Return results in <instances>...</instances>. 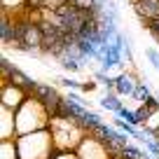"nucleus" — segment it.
Wrapping results in <instances>:
<instances>
[{
    "label": "nucleus",
    "instance_id": "15",
    "mask_svg": "<svg viewBox=\"0 0 159 159\" xmlns=\"http://www.w3.org/2000/svg\"><path fill=\"white\" fill-rule=\"evenodd\" d=\"M157 98H159V96H157Z\"/></svg>",
    "mask_w": 159,
    "mask_h": 159
},
{
    "label": "nucleus",
    "instance_id": "9",
    "mask_svg": "<svg viewBox=\"0 0 159 159\" xmlns=\"http://www.w3.org/2000/svg\"><path fill=\"white\" fill-rule=\"evenodd\" d=\"M117 117L126 119L129 124H138V122H136V112H129V110H126V108H122V110H119V112H117Z\"/></svg>",
    "mask_w": 159,
    "mask_h": 159
},
{
    "label": "nucleus",
    "instance_id": "8",
    "mask_svg": "<svg viewBox=\"0 0 159 159\" xmlns=\"http://www.w3.org/2000/svg\"><path fill=\"white\" fill-rule=\"evenodd\" d=\"M115 126H119V129L124 131V134H129V136H138V131L134 129V124H129V122H126V119H119V117H115Z\"/></svg>",
    "mask_w": 159,
    "mask_h": 159
},
{
    "label": "nucleus",
    "instance_id": "6",
    "mask_svg": "<svg viewBox=\"0 0 159 159\" xmlns=\"http://www.w3.org/2000/svg\"><path fill=\"white\" fill-rule=\"evenodd\" d=\"M68 5H73V7H77V10H87V12H91V10H96L98 7V2L96 0H66Z\"/></svg>",
    "mask_w": 159,
    "mask_h": 159
},
{
    "label": "nucleus",
    "instance_id": "11",
    "mask_svg": "<svg viewBox=\"0 0 159 159\" xmlns=\"http://www.w3.org/2000/svg\"><path fill=\"white\" fill-rule=\"evenodd\" d=\"M145 54H148V59H150V63H152V66H154V68H157V70H159V52H157V49H148V52H145Z\"/></svg>",
    "mask_w": 159,
    "mask_h": 159
},
{
    "label": "nucleus",
    "instance_id": "2",
    "mask_svg": "<svg viewBox=\"0 0 159 159\" xmlns=\"http://www.w3.org/2000/svg\"><path fill=\"white\" fill-rule=\"evenodd\" d=\"M7 84H10V87H16V89H21V91H28V94L33 96V91H35V87H38V82H33L30 77H26L21 70L12 68L10 73H7Z\"/></svg>",
    "mask_w": 159,
    "mask_h": 159
},
{
    "label": "nucleus",
    "instance_id": "1",
    "mask_svg": "<svg viewBox=\"0 0 159 159\" xmlns=\"http://www.w3.org/2000/svg\"><path fill=\"white\" fill-rule=\"evenodd\" d=\"M33 96H38V103H42V110H47L49 115L56 112V108H59L61 103V96L56 94V89H52L49 84H38L33 91Z\"/></svg>",
    "mask_w": 159,
    "mask_h": 159
},
{
    "label": "nucleus",
    "instance_id": "12",
    "mask_svg": "<svg viewBox=\"0 0 159 159\" xmlns=\"http://www.w3.org/2000/svg\"><path fill=\"white\" fill-rule=\"evenodd\" d=\"M61 84L70 87V89H82V82H75V80H68V77H61Z\"/></svg>",
    "mask_w": 159,
    "mask_h": 159
},
{
    "label": "nucleus",
    "instance_id": "13",
    "mask_svg": "<svg viewBox=\"0 0 159 159\" xmlns=\"http://www.w3.org/2000/svg\"><path fill=\"white\" fill-rule=\"evenodd\" d=\"M96 89V82H82V91H94Z\"/></svg>",
    "mask_w": 159,
    "mask_h": 159
},
{
    "label": "nucleus",
    "instance_id": "14",
    "mask_svg": "<svg viewBox=\"0 0 159 159\" xmlns=\"http://www.w3.org/2000/svg\"><path fill=\"white\" fill-rule=\"evenodd\" d=\"M152 138H154V140H159V126H157V129H154V134H152Z\"/></svg>",
    "mask_w": 159,
    "mask_h": 159
},
{
    "label": "nucleus",
    "instance_id": "3",
    "mask_svg": "<svg viewBox=\"0 0 159 159\" xmlns=\"http://www.w3.org/2000/svg\"><path fill=\"white\" fill-rule=\"evenodd\" d=\"M159 110V98H154V96H150L145 103H140V108L136 110V122L138 124H143V122H148L150 117H152L154 112Z\"/></svg>",
    "mask_w": 159,
    "mask_h": 159
},
{
    "label": "nucleus",
    "instance_id": "4",
    "mask_svg": "<svg viewBox=\"0 0 159 159\" xmlns=\"http://www.w3.org/2000/svg\"><path fill=\"white\" fill-rule=\"evenodd\" d=\"M134 89H136V82H134L131 75L122 73V75L115 77V91H117L119 96H131V94H134Z\"/></svg>",
    "mask_w": 159,
    "mask_h": 159
},
{
    "label": "nucleus",
    "instance_id": "7",
    "mask_svg": "<svg viewBox=\"0 0 159 159\" xmlns=\"http://www.w3.org/2000/svg\"><path fill=\"white\" fill-rule=\"evenodd\" d=\"M131 98H136V101H140V103H145V101L150 98V89H148V84H136V89H134V94H131Z\"/></svg>",
    "mask_w": 159,
    "mask_h": 159
},
{
    "label": "nucleus",
    "instance_id": "10",
    "mask_svg": "<svg viewBox=\"0 0 159 159\" xmlns=\"http://www.w3.org/2000/svg\"><path fill=\"white\" fill-rule=\"evenodd\" d=\"M61 66H63V68H68V70H77L80 66V61H75V59H68V56H63V59H61Z\"/></svg>",
    "mask_w": 159,
    "mask_h": 159
},
{
    "label": "nucleus",
    "instance_id": "5",
    "mask_svg": "<svg viewBox=\"0 0 159 159\" xmlns=\"http://www.w3.org/2000/svg\"><path fill=\"white\" fill-rule=\"evenodd\" d=\"M101 108H108V110H112V112H119V110H122V103H119V98L115 94H108V96L101 98Z\"/></svg>",
    "mask_w": 159,
    "mask_h": 159
}]
</instances>
